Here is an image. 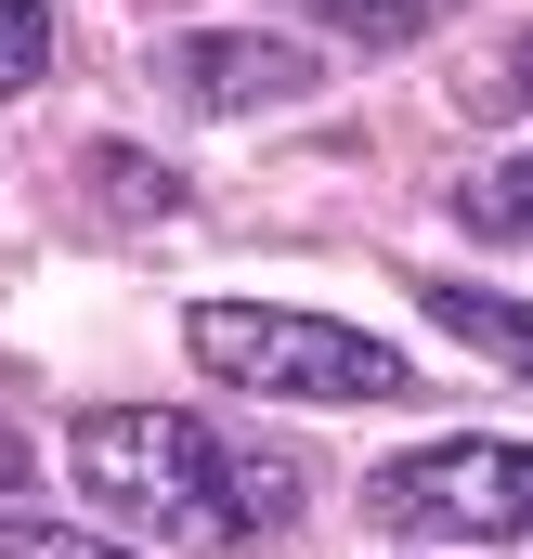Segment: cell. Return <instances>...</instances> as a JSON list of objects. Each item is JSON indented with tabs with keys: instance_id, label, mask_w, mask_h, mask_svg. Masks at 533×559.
<instances>
[{
	"instance_id": "8",
	"label": "cell",
	"mask_w": 533,
	"mask_h": 559,
	"mask_svg": "<svg viewBox=\"0 0 533 559\" xmlns=\"http://www.w3.org/2000/svg\"><path fill=\"white\" fill-rule=\"evenodd\" d=\"M455 222H469V235H495V248H533V143L508 156V169H482V182L455 195Z\"/></svg>"
},
{
	"instance_id": "1",
	"label": "cell",
	"mask_w": 533,
	"mask_h": 559,
	"mask_svg": "<svg viewBox=\"0 0 533 559\" xmlns=\"http://www.w3.org/2000/svg\"><path fill=\"white\" fill-rule=\"evenodd\" d=\"M66 468L105 521H131L156 547H261L273 521H299V455L273 442H235L209 417H156V404H105V417L66 429Z\"/></svg>"
},
{
	"instance_id": "9",
	"label": "cell",
	"mask_w": 533,
	"mask_h": 559,
	"mask_svg": "<svg viewBox=\"0 0 533 559\" xmlns=\"http://www.w3.org/2000/svg\"><path fill=\"white\" fill-rule=\"evenodd\" d=\"M52 79V0H0V92Z\"/></svg>"
},
{
	"instance_id": "4",
	"label": "cell",
	"mask_w": 533,
	"mask_h": 559,
	"mask_svg": "<svg viewBox=\"0 0 533 559\" xmlns=\"http://www.w3.org/2000/svg\"><path fill=\"white\" fill-rule=\"evenodd\" d=\"M156 79H169V105H196V118H261V105H299V92L325 79V52L286 39V26H196V39L156 52Z\"/></svg>"
},
{
	"instance_id": "11",
	"label": "cell",
	"mask_w": 533,
	"mask_h": 559,
	"mask_svg": "<svg viewBox=\"0 0 533 559\" xmlns=\"http://www.w3.org/2000/svg\"><path fill=\"white\" fill-rule=\"evenodd\" d=\"M26 481H39V442H26V429L0 417V508H13V495H26Z\"/></svg>"
},
{
	"instance_id": "10",
	"label": "cell",
	"mask_w": 533,
	"mask_h": 559,
	"mask_svg": "<svg viewBox=\"0 0 533 559\" xmlns=\"http://www.w3.org/2000/svg\"><path fill=\"white\" fill-rule=\"evenodd\" d=\"M105 195H131V209H182V182H156L143 156H105Z\"/></svg>"
},
{
	"instance_id": "7",
	"label": "cell",
	"mask_w": 533,
	"mask_h": 559,
	"mask_svg": "<svg viewBox=\"0 0 533 559\" xmlns=\"http://www.w3.org/2000/svg\"><path fill=\"white\" fill-rule=\"evenodd\" d=\"M455 0H312V26L325 39H365V52H403V39H429Z\"/></svg>"
},
{
	"instance_id": "3",
	"label": "cell",
	"mask_w": 533,
	"mask_h": 559,
	"mask_svg": "<svg viewBox=\"0 0 533 559\" xmlns=\"http://www.w3.org/2000/svg\"><path fill=\"white\" fill-rule=\"evenodd\" d=\"M365 521L403 547H533V442H416L365 481Z\"/></svg>"
},
{
	"instance_id": "5",
	"label": "cell",
	"mask_w": 533,
	"mask_h": 559,
	"mask_svg": "<svg viewBox=\"0 0 533 559\" xmlns=\"http://www.w3.org/2000/svg\"><path fill=\"white\" fill-rule=\"evenodd\" d=\"M455 118H469V131H508V118H533V26L482 39V52L455 66Z\"/></svg>"
},
{
	"instance_id": "6",
	"label": "cell",
	"mask_w": 533,
	"mask_h": 559,
	"mask_svg": "<svg viewBox=\"0 0 533 559\" xmlns=\"http://www.w3.org/2000/svg\"><path fill=\"white\" fill-rule=\"evenodd\" d=\"M429 312H442V338H469V352H495V365H521V378H533V299H495V286H429Z\"/></svg>"
},
{
	"instance_id": "2",
	"label": "cell",
	"mask_w": 533,
	"mask_h": 559,
	"mask_svg": "<svg viewBox=\"0 0 533 559\" xmlns=\"http://www.w3.org/2000/svg\"><path fill=\"white\" fill-rule=\"evenodd\" d=\"M196 365L222 391H273V404H403L391 338L339 325V312H286V299H196Z\"/></svg>"
},
{
	"instance_id": "13",
	"label": "cell",
	"mask_w": 533,
	"mask_h": 559,
	"mask_svg": "<svg viewBox=\"0 0 533 559\" xmlns=\"http://www.w3.org/2000/svg\"><path fill=\"white\" fill-rule=\"evenodd\" d=\"M39 559H143V547H92V534H52Z\"/></svg>"
},
{
	"instance_id": "12",
	"label": "cell",
	"mask_w": 533,
	"mask_h": 559,
	"mask_svg": "<svg viewBox=\"0 0 533 559\" xmlns=\"http://www.w3.org/2000/svg\"><path fill=\"white\" fill-rule=\"evenodd\" d=\"M52 547V521H39V508H0V559H39Z\"/></svg>"
}]
</instances>
